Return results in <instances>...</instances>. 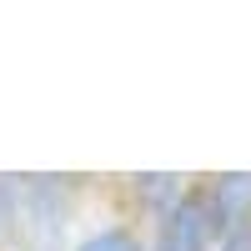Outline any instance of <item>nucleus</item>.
<instances>
[{
  "label": "nucleus",
  "instance_id": "423d86ee",
  "mask_svg": "<svg viewBox=\"0 0 251 251\" xmlns=\"http://www.w3.org/2000/svg\"><path fill=\"white\" fill-rule=\"evenodd\" d=\"M15 211H20V176H0V241L15 236Z\"/></svg>",
  "mask_w": 251,
  "mask_h": 251
},
{
  "label": "nucleus",
  "instance_id": "39448f33",
  "mask_svg": "<svg viewBox=\"0 0 251 251\" xmlns=\"http://www.w3.org/2000/svg\"><path fill=\"white\" fill-rule=\"evenodd\" d=\"M75 251H146L141 231L126 221H111V226H96V231H86L75 241Z\"/></svg>",
  "mask_w": 251,
  "mask_h": 251
},
{
  "label": "nucleus",
  "instance_id": "20e7f679",
  "mask_svg": "<svg viewBox=\"0 0 251 251\" xmlns=\"http://www.w3.org/2000/svg\"><path fill=\"white\" fill-rule=\"evenodd\" d=\"M206 191H211V206L221 216V231H236V226L251 221V171H226Z\"/></svg>",
  "mask_w": 251,
  "mask_h": 251
},
{
  "label": "nucleus",
  "instance_id": "f03ea898",
  "mask_svg": "<svg viewBox=\"0 0 251 251\" xmlns=\"http://www.w3.org/2000/svg\"><path fill=\"white\" fill-rule=\"evenodd\" d=\"M221 216H216V206H211V191H186V201L176 206L171 216H161L156 221V231H151V251H211L221 246Z\"/></svg>",
  "mask_w": 251,
  "mask_h": 251
},
{
  "label": "nucleus",
  "instance_id": "f257e3e1",
  "mask_svg": "<svg viewBox=\"0 0 251 251\" xmlns=\"http://www.w3.org/2000/svg\"><path fill=\"white\" fill-rule=\"evenodd\" d=\"M75 216V181L66 176H20V211H15V251H75L71 246Z\"/></svg>",
  "mask_w": 251,
  "mask_h": 251
},
{
  "label": "nucleus",
  "instance_id": "0eeeda50",
  "mask_svg": "<svg viewBox=\"0 0 251 251\" xmlns=\"http://www.w3.org/2000/svg\"><path fill=\"white\" fill-rule=\"evenodd\" d=\"M221 251H251V221L236 226V231H226L221 236Z\"/></svg>",
  "mask_w": 251,
  "mask_h": 251
},
{
  "label": "nucleus",
  "instance_id": "7ed1b4c3",
  "mask_svg": "<svg viewBox=\"0 0 251 251\" xmlns=\"http://www.w3.org/2000/svg\"><path fill=\"white\" fill-rule=\"evenodd\" d=\"M186 191H191V186H186V176H176V171H141V176H131V196L141 206V216H151V221L171 216L186 201Z\"/></svg>",
  "mask_w": 251,
  "mask_h": 251
}]
</instances>
